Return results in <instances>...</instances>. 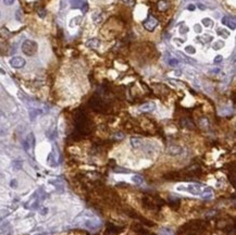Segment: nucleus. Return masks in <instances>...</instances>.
<instances>
[{
    "instance_id": "11",
    "label": "nucleus",
    "mask_w": 236,
    "mask_h": 235,
    "mask_svg": "<svg viewBox=\"0 0 236 235\" xmlns=\"http://www.w3.org/2000/svg\"><path fill=\"white\" fill-rule=\"evenodd\" d=\"M157 7H158V9H159L161 12H164L169 9L170 3H169L166 0H160V1H158V3H157Z\"/></svg>"
},
{
    "instance_id": "38",
    "label": "nucleus",
    "mask_w": 236,
    "mask_h": 235,
    "mask_svg": "<svg viewBox=\"0 0 236 235\" xmlns=\"http://www.w3.org/2000/svg\"><path fill=\"white\" fill-rule=\"evenodd\" d=\"M3 116H5V114H3V112H2L1 110H0V119H1V118H3Z\"/></svg>"
},
{
    "instance_id": "3",
    "label": "nucleus",
    "mask_w": 236,
    "mask_h": 235,
    "mask_svg": "<svg viewBox=\"0 0 236 235\" xmlns=\"http://www.w3.org/2000/svg\"><path fill=\"white\" fill-rule=\"evenodd\" d=\"M34 145H35V137H34L33 133H29L26 137V139L23 142V147L25 149V151H28L31 148L34 147Z\"/></svg>"
},
{
    "instance_id": "16",
    "label": "nucleus",
    "mask_w": 236,
    "mask_h": 235,
    "mask_svg": "<svg viewBox=\"0 0 236 235\" xmlns=\"http://www.w3.org/2000/svg\"><path fill=\"white\" fill-rule=\"evenodd\" d=\"M132 181L135 183V184H137V185H140V184H143L144 182V179L140 176V175H134L132 177Z\"/></svg>"
},
{
    "instance_id": "31",
    "label": "nucleus",
    "mask_w": 236,
    "mask_h": 235,
    "mask_svg": "<svg viewBox=\"0 0 236 235\" xmlns=\"http://www.w3.org/2000/svg\"><path fill=\"white\" fill-rule=\"evenodd\" d=\"M48 213V208H41L40 209V214H43V216H45V214H47Z\"/></svg>"
},
{
    "instance_id": "26",
    "label": "nucleus",
    "mask_w": 236,
    "mask_h": 235,
    "mask_svg": "<svg viewBox=\"0 0 236 235\" xmlns=\"http://www.w3.org/2000/svg\"><path fill=\"white\" fill-rule=\"evenodd\" d=\"M222 60H223V57L219 55V56H217V57L214 58L213 62H214V63H220V62H222Z\"/></svg>"
},
{
    "instance_id": "15",
    "label": "nucleus",
    "mask_w": 236,
    "mask_h": 235,
    "mask_svg": "<svg viewBox=\"0 0 236 235\" xmlns=\"http://www.w3.org/2000/svg\"><path fill=\"white\" fill-rule=\"evenodd\" d=\"M199 40H203L201 43H209V42H212V39H213V37L211 36V35H208V34H205L203 36H201V37H199Z\"/></svg>"
},
{
    "instance_id": "9",
    "label": "nucleus",
    "mask_w": 236,
    "mask_h": 235,
    "mask_svg": "<svg viewBox=\"0 0 236 235\" xmlns=\"http://www.w3.org/2000/svg\"><path fill=\"white\" fill-rule=\"evenodd\" d=\"M182 147L181 146H177V145H171L170 147L168 148V153L171 156H177L182 153Z\"/></svg>"
},
{
    "instance_id": "23",
    "label": "nucleus",
    "mask_w": 236,
    "mask_h": 235,
    "mask_svg": "<svg viewBox=\"0 0 236 235\" xmlns=\"http://www.w3.org/2000/svg\"><path fill=\"white\" fill-rule=\"evenodd\" d=\"M12 165H13V169L14 170L22 169V162H21V161H14V162L12 163Z\"/></svg>"
},
{
    "instance_id": "14",
    "label": "nucleus",
    "mask_w": 236,
    "mask_h": 235,
    "mask_svg": "<svg viewBox=\"0 0 236 235\" xmlns=\"http://www.w3.org/2000/svg\"><path fill=\"white\" fill-rule=\"evenodd\" d=\"M224 47V42L223 40H217V42H214L213 45H212V48H213L214 50H220L222 49Z\"/></svg>"
},
{
    "instance_id": "37",
    "label": "nucleus",
    "mask_w": 236,
    "mask_h": 235,
    "mask_svg": "<svg viewBox=\"0 0 236 235\" xmlns=\"http://www.w3.org/2000/svg\"><path fill=\"white\" fill-rule=\"evenodd\" d=\"M198 8H199L200 10H205V9H206V7H205V6H203L201 3H199V5H198Z\"/></svg>"
},
{
    "instance_id": "35",
    "label": "nucleus",
    "mask_w": 236,
    "mask_h": 235,
    "mask_svg": "<svg viewBox=\"0 0 236 235\" xmlns=\"http://www.w3.org/2000/svg\"><path fill=\"white\" fill-rule=\"evenodd\" d=\"M20 15H21V11H19V10H17V20H19V21H21V20H22Z\"/></svg>"
},
{
    "instance_id": "17",
    "label": "nucleus",
    "mask_w": 236,
    "mask_h": 235,
    "mask_svg": "<svg viewBox=\"0 0 236 235\" xmlns=\"http://www.w3.org/2000/svg\"><path fill=\"white\" fill-rule=\"evenodd\" d=\"M41 113V111L40 110H38V109H33V110H31L29 111V116H31V120H34L36 116L38 114H40Z\"/></svg>"
},
{
    "instance_id": "13",
    "label": "nucleus",
    "mask_w": 236,
    "mask_h": 235,
    "mask_svg": "<svg viewBox=\"0 0 236 235\" xmlns=\"http://www.w3.org/2000/svg\"><path fill=\"white\" fill-rule=\"evenodd\" d=\"M201 193H203V194H200V195H203V198H210V197H212V195H213V189L210 188V187H206L205 189L201 191Z\"/></svg>"
},
{
    "instance_id": "32",
    "label": "nucleus",
    "mask_w": 236,
    "mask_h": 235,
    "mask_svg": "<svg viewBox=\"0 0 236 235\" xmlns=\"http://www.w3.org/2000/svg\"><path fill=\"white\" fill-rule=\"evenodd\" d=\"M3 2H5V5H7V6H11V5H13L14 0H3Z\"/></svg>"
},
{
    "instance_id": "6",
    "label": "nucleus",
    "mask_w": 236,
    "mask_h": 235,
    "mask_svg": "<svg viewBox=\"0 0 236 235\" xmlns=\"http://www.w3.org/2000/svg\"><path fill=\"white\" fill-rule=\"evenodd\" d=\"M222 24H224V25H226L227 27H230L231 29H235L236 27V23H235V19L234 17H227V15H225V17H222Z\"/></svg>"
},
{
    "instance_id": "28",
    "label": "nucleus",
    "mask_w": 236,
    "mask_h": 235,
    "mask_svg": "<svg viewBox=\"0 0 236 235\" xmlns=\"http://www.w3.org/2000/svg\"><path fill=\"white\" fill-rule=\"evenodd\" d=\"M10 186H11L12 188H17V180H12L11 182H10Z\"/></svg>"
},
{
    "instance_id": "36",
    "label": "nucleus",
    "mask_w": 236,
    "mask_h": 235,
    "mask_svg": "<svg viewBox=\"0 0 236 235\" xmlns=\"http://www.w3.org/2000/svg\"><path fill=\"white\" fill-rule=\"evenodd\" d=\"M38 14L41 17H44L45 15H46V11H38Z\"/></svg>"
},
{
    "instance_id": "33",
    "label": "nucleus",
    "mask_w": 236,
    "mask_h": 235,
    "mask_svg": "<svg viewBox=\"0 0 236 235\" xmlns=\"http://www.w3.org/2000/svg\"><path fill=\"white\" fill-rule=\"evenodd\" d=\"M114 171L115 172H123V173H128V172H130L128 170H122V169H119V168H118V169H115Z\"/></svg>"
},
{
    "instance_id": "5",
    "label": "nucleus",
    "mask_w": 236,
    "mask_h": 235,
    "mask_svg": "<svg viewBox=\"0 0 236 235\" xmlns=\"http://www.w3.org/2000/svg\"><path fill=\"white\" fill-rule=\"evenodd\" d=\"M69 1L71 3L72 8H81V9L84 8V10H83L84 12H86V10H87L86 0H69Z\"/></svg>"
},
{
    "instance_id": "1",
    "label": "nucleus",
    "mask_w": 236,
    "mask_h": 235,
    "mask_svg": "<svg viewBox=\"0 0 236 235\" xmlns=\"http://www.w3.org/2000/svg\"><path fill=\"white\" fill-rule=\"evenodd\" d=\"M38 46L34 40H25L22 44V51L26 56H33L36 54Z\"/></svg>"
},
{
    "instance_id": "27",
    "label": "nucleus",
    "mask_w": 236,
    "mask_h": 235,
    "mask_svg": "<svg viewBox=\"0 0 236 235\" xmlns=\"http://www.w3.org/2000/svg\"><path fill=\"white\" fill-rule=\"evenodd\" d=\"M194 29H195L196 33H201V26H200L199 24H196V25L194 26Z\"/></svg>"
},
{
    "instance_id": "19",
    "label": "nucleus",
    "mask_w": 236,
    "mask_h": 235,
    "mask_svg": "<svg viewBox=\"0 0 236 235\" xmlns=\"http://www.w3.org/2000/svg\"><path fill=\"white\" fill-rule=\"evenodd\" d=\"M168 63L170 64V66H177L179 64H180V61L177 60V59H175V58H170L169 59V61H168Z\"/></svg>"
},
{
    "instance_id": "4",
    "label": "nucleus",
    "mask_w": 236,
    "mask_h": 235,
    "mask_svg": "<svg viewBox=\"0 0 236 235\" xmlns=\"http://www.w3.org/2000/svg\"><path fill=\"white\" fill-rule=\"evenodd\" d=\"M10 64H11V66L15 68V69H21V68L25 66V60L23 59L22 57H13L10 60Z\"/></svg>"
},
{
    "instance_id": "2",
    "label": "nucleus",
    "mask_w": 236,
    "mask_h": 235,
    "mask_svg": "<svg viewBox=\"0 0 236 235\" xmlns=\"http://www.w3.org/2000/svg\"><path fill=\"white\" fill-rule=\"evenodd\" d=\"M157 25H158V21L152 15H149L147 17V20L144 22V27L146 28L147 31H149V32H152L154 28L157 27Z\"/></svg>"
},
{
    "instance_id": "12",
    "label": "nucleus",
    "mask_w": 236,
    "mask_h": 235,
    "mask_svg": "<svg viewBox=\"0 0 236 235\" xmlns=\"http://www.w3.org/2000/svg\"><path fill=\"white\" fill-rule=\"evenodd\" d=\"M131 144H132V147L135 148V149H138V148H140V146H142V144H143V142L138 138V137H132L131 138Z\"/></svg>"
},
{
    "instance_id": "18",
    "label": "nucleus",
    "mask_w": 236,
    "mask_h": 235,
    "mask_svg": "<svg viewBox=\"0 0 236 235\" xmlns=\"http://www.w3.org/2000/svg\"><path fill=\"white\" fill-rule=\"evenodd\" d=\"M201 23H203V25H205V27H210L212 24H213V21L211 20V19H208V17H205V19H203V21H201Z\"/></svg>"
},
{
    "instance_id": "40",
    "label": "nucleus",
    "mask_w": 236,
    "mask_h": 235,
    "mask_svg": "<svg viewBox=\"0 0 236 235\" xmlns=\"http://www.w3.org/2000/svg\"><path fill=\"white\" fill-rule=\"evenodd\" d=\"M37 235H47L46 233H40V234H37Z\"/></svg>"
},
{
    "instance_id": "21",
    "label": "nucleus",
    "mask_w": 236,
    "mask_h": 235,
    "mask_svg": "<svg viewBox=\"0 0 236 235\" xmlns=\"http://www.w3.org/2000/svg\"><path fill=\"white\" fill-rule=\"evenodd\" d=\"M218 34H219L220 36H222L223 38H227L229 36H230V33L226 31V29H218Z\"/></svg>"
},
{
    "instance_id": "30",
    "label": "nucleus",
    "mask_w": 236,
    "mask_h": 235,
    "mask_svg": "<svg viewBox=\"0 0 236 235\" xmlns=\"http://www.w3.org/2000/svg\"><path fill=\"white\" fill-rule=\"evenodd\" d=\"M123 2L126 3L127 6H130V7H132L133 5H134V0H123Z\"/></svg>"
},
{
    "instance_id": "10",
    "label": "nucleus",
    "mask_w": 236,
    "mask_h": 235,
    "mask_svg": "<svg viewBox=\"0 0 236 235\" xmlns=\"http://www.w3.org/2000/svg\"><path fill=\"white\" fill-rule=\"evenodd\" d=\"M100 45V40L98 38H92V39H88L86 42V46L88 48H92V49H97Z\"/></svg>"
},
{
    "instance_id": "24",
    "label": "nucleus",
    "mask_w": 236,
    "mask_h": 235,
    "mask_svg": "<svg viewBox=\"0 0 236 235\" xmlns=\"http://www.w3.org/2000/svg\"><path fill=\"white\" fill-rule=\"evenodd\" d=\"M180 33H181V34L188 33V27H187V26H185V25H182L181 28H180Z\"/></svg>"
},
{
    "instance_id": "20",
    "label": "nucleus",
    "mask_w": 236,
    "mask_h": 235,
    "mask_svg": "<svg viewBox=\"0 0 236 235\" xmlns=\"http://www.w3.org/2000/svg\"><path fill=\"white\" fill-rule=\"evenodd\" d=\"M81 20H82V17H75V19H73V20H71L70 26L73 27V26H75V25H78L80 22H81Z\"/></svg>"
},
{
    "instance_id": "22",
    "label": "nucleus",
    "mask_w": 236,
    "mask_h": 235,
    "mask_svg": "<svg viewBox=\"0 0 236 235\" xmlns=\"http://www.w3.org/2000/svg\"><path fill=\"white\" fill-rule=\"evenodd\" d=\"M185 52L189 54V55H194V54H196V49H195L193 46H187L186 48H185Z\"/></svg>"
},
{
    "instance_id": "8",
    "label": "nucleus",
    "mask_w": 236,
    "mask_h": 235,
    "mask_svg": "<svg viewBox=\"0 0 236 235\" xmlns=\"http://www.w3.org/2000/svg\"><path fill=\"white\" fill-rule=\"evenodd\" d=\"M156 109V104L154 102H146L139 107V110L142 112H152Z\"/></svg>"
},
{
    "instance_id": "29",
    "label": "nucleus",
    "mask_w": 236,
    "mask_h": 235,
    "mask_svg": "<svg viewBox=\"0 0 236 235\" xmlns=\"http://www.w3.org/2000/svg\"><path fill=\"white\" fill-rule=\"evenodd\" d=\"M115 138V139H122L123 137H124V135L122 134V133H116V134H114V136H113Z\"/></svg>"
},
{
    "instance_id": "25",
    "label": "nucleus",
    "mask_w": 236,
    "mask_h": 235,
    "mask_svg": "<svg viewBox=\"0 0 236 235\" xmlns=\"http://www.w3.org/2000/svg\"><path fill=\"white\" fill-rule=\"evenodd\" d=\"M161 235H173V234H172L171 230H169V229H163L162 231H161Z\"/></svg>"
},
{
    "instance_id": "39",
    "label": "nucleus",
    "mask_w": 236,
    "mask_h": 235,
    "mask_svg": "<svg viewBox=\"0 0 236 235\" xmlns=\"http://www.w3.org/2000/svg\"><path fill=\"white\" fill-rule=\"evenodd\" d=\"M6 133V131H3V130H0V135H3Z\"/></svg>"
},
{
    "instance_id": "7",
    "label": "nucleus",
    "mask_w": 236,
    "mask_h": 235,
    "mask_svg": "<svg viewBox=\"0 0 236 235\" xmlns=\"http://www.w3.org/2000/svg\"><path fill=\"white\" fill-rule=\"evenodd\" d=\"M186 191H188L193 195H200L201 194V187L198 184H191L186 187Z\"/></svg>"
},
{
    "instance_id": "34",
    "label": "nucleus",
    "mask_w": 236,
    "mask_h": 235,
    "mask_svg": "<svg viewBox=\"0 0 236 235\" xmlns=\"http://www.w3.org/2000/svg\"><path fill=\"white\" fill-rule=\"evenodd\" d=\"M187 9H188V10H191V11H193V10H195V9H196V6H194V5H189V6L187 7Z\"/></svg>"
}]
</instances>
